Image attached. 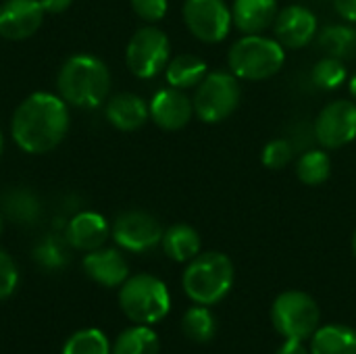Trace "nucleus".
Returning a JSON list of instances; mask_svg holds the SVG:
<instances>
[{
    "mask_svg": "<svg viewBox=\"0 0 356 354\" xmlns=\"http://www.w3.org/2000/svg\"><path fill=\"white\" fill-rule=\"evenodd\" d=\"M277 354H311V348L305 344V340H286Z\"/></svg>",
    "mask_w": 356,
    "mask_h": 354,
    "instance_id": "nucleus-34",
    "label": "nucleus"
},
{
    "mask_svg": "<svg viewBox=\"0 0 356 354\" xmlns=\"http://www.w3.org/2000/svg\"><path fill=\"white\" fill-rule=\"evenodd\" d=\"M209 73L207 61L196 56V54H177L173 56L167 67H165V77L167 83L177 88V90H190L196 88Z\"/></svg>",
    "mask_w": 356,
    "mask_h": 354,
    "instance_id": "nucleus-22",
    "label": "nucleus"
},
{
    "mask_svg": "<svg viewBox=\"0 0 356 354\" xmlns=\"http://www.w3.org/2000/svg\"><path fill=\"white\" fill-rule=\"evenodd\" d=\"M315 136L317 142L330 150L356 140V102L338 98L325 104L315 119Z\"/></svg>",
    "mask_w": 356,
    "mask_h": 354,
    "instance_id": "nucleus-11",
    "label": "nucleus"
},
{
    "mask_svg": "<svg viewBox=\"0 0 356 354\" xmlns=\"http://www.w3.org/2000/svg\"><path fill=\"white\" fill-rule=\"evenodd\" d=\"M69 131V104L52 92L29 94L13 113L10 136L29 154L54 150Z\"/></svg>",
    "mask_w": 356,
    "mask_h": 354,
    "instance_id": "nucleus-1",
    "label": "nucleus"
},
{
    "mask_svg": "<svg viewBox=\"0 0 356 354\" xmlns=\"http://www.w3.org/2000/svg\"><path fill=\"white\" fill-rule=\"evenodd\" d=\"M171 61V42L163 29L148 23L140 27L125 48V65L140 79H152Z\"/></svg>",
    "mask_w": 356,
    "mask_h": 354,
    "instance_id": "nucleus-8",
    "label": "nucleus"
},
{
    "mask_svg": "<svg viewBox=\"0 0 356 354\" xmlns=\"http://www.w3.org/2000/svg\"><path fill=\"white\" fill-rule=\"evenodd\" d=\"M148 108H150V119L165 131L184 129L194 115L192 100L186 96L184 90H177L173 86L159 90L150 98Z\"/></svg>",
    "mask_w": 356,
    "mask_h": 354,
    "instance_id": "nucleus-14",
    "label": "nucleus"
},
{
    "mask_svg": "<svg viewBox=\"0 0 356 354\" xmlns=\"http://www.w3.org/2000/svg\"><path fill=\"white\" fill-rule=\"evenodd\" d=\"M294 156V148L290 144V140H284V138H277V140H271L267 142V146L263 148V165L271 171H282L290 165Z\"/></svg>",
    "mask_w": 356,
    "mask_h": 354,
    "instance_id": "nucleus-30",
    "label": "nucleus"
},
{
    "mask_svg": "<svg viewBox=\"0 0 356 354\" xmlns=\"http://www.w3.org/2000/svg\"><path fill=\"white\" fill-rule=\"evenodd\" d=\"M273 31H275V40L284 48L298 50L317 38L319 21L311 8H307L302 4H290L277 13Z\"/></svg>",
    "mask_w": 356,
    "mask_h": 354,
    "instance_id": "nucleus-12",
    "label": "nucleus"
},
{
    "mask_svg": "<svg viewBox=\"0 0 356 354\" xmlns=\"http://www.w3.org/2000/svg\"><path fill=\"white\" fill-rule=\"evenodd\" d=\"M123 315L138 325H154L171 311V294L163 280L150 273L129 275L119 288Z\"/></svg>",
    "mask_w": 356,
    "mask_h": 354,
    "instance_id": "nucleus-4",
    "label": "nucleus"
},
{
    "mask_svg": "<svg viewBox=\"0 0 356 354\" xmlns=\"http://www.w3.org/2000/svg\"><path fill=\"white\" fill-rule=\"evenodd\" d=\"M271 321L284 340H309L321 325V311L311 294L286 290L271 305Z\"/></svg>",
    "mask_w": 356,
    "mask_h": 354,
    "instance_id": "nucleus-7",
    "label": "nucleus"
},
{
    "mask_svg": "<svg viewBox=\"0 0 356 354\" xmlns=\"http://www.w3.org/2000/svg\"><path fill=\"white\" fill-rule=\"evenodd\" d=\"M296 175L305 186H321L332 175V159L325 150H307L296 163Z\"/></svg>",
    "mask_w": 356,
    "mask_h": 354,
    "instance_id": "nucleus-26",
    "label": "nucleus"
},
{
    "mask_svg": "<svg viewBox=\"0 0 356 354\" xmlns=\"http://www.w3.org/2000/svg\"><path fill=\"white\" fill-rule=\"evenodd\" d=\"M40 4L46 13L58 15V13H65L73 4V0H40Z\"/></svg>",
    "mask_w": 356,
    "mask_h": 354,
    "instance_id": "nucleus-35",
    "label": "nucleus"
},
{
    "mask_svg": "<svg viewBox=\"0 0 356 354\" xmlns=\"http://www.w3.org/2000/svg\"><path fill=\"white\" fill-rule=\"evenodd\" d=\"M334 8L344 21L356 23V0H334Z\"/></svg>",
    "mask_w": 356,
    "mask_h": 354,
    "instance_id": "nucleus-33",
    "label": "nucleus"
},
{
    "mask_svg": "<svg viewBox=\"0 0 356 354\" xmlns=\"http://www.w3.org/2000/svg\"><path fill=\"white\" fill-rule=\"evenodd\" d=\"M348 90H350V94H353V98H355L356 102V73L350 77V83H348Z\"/></svg>",
    "mask_w": 356,
    "mask_h": 354,
    "instance_id": "nucleus-36",
    "label": "nucleus"
},
{
    "mask_svg": "<svg viewBox=\"0 0 356 354\" xmlns=\"http://www.w3.org/2000/svg\"><path fill=\"white\" fill-rule=\"evenodd\" d=\"M134 13L146 23H159L169 8V0H131Z\"/></svg>",
    "mask_w": 356,
    "mask_h": 354,
    "instance_id": "nucleus-32",
    "label": "nucleus"
},
{
    "mask_svg": "<svg viewBox=\"0 0 356 354\" xmlns=\"http://www.w3.org/2000/svg\"><path fill=\"white\" fill-rule=\"evenodd\" d=\"M19 284V269L10 255L0 248V300H6L15 294Z\"/></svg>",
    "mask_w": 356,
    "mask_h": 354,
    "instance_id": "nucleus-31",
    "label": "nucleus"
},
{
    "mask_svg": "<svg viewBox=\"0 0 356 354\" xmlns=\"http://www.w3.org/2000/svg\"><path fill=\"white\" fill-rule=\"evenodd\" d=\"M234 275L236 269L232 259L223 252L209 250L200 252L186 265L181 286L192 303L213 307L229 294Z\"/></svg>",
    "mask_w": 356,
    "mask_h": 354,
    "instance_id": "nucleus-3",
    "label": "nucleus"
},
{
    "mask_svg": "<svg viewBox=\"0 0 356 354\" xmlns=\"http://www.w3.org/2000/svg\"><path fill=\"white\" fill-rule=\"evenodd\" d=\"M111 348L113 344L108 342L104 332L96 328H88V330L75 332L65 342L60 354H111Z\"/></svg>",
    "mask_w": 356,
    "mask_h": 354,
    "instance_id": "nucleus-27",
    "label": "nucleus"
},
{
    "mask_svg": "<svg viewBox=\"0 0 356 354\" xmlns=\"http://www.w3.org/2000/svg\"><path fill=\"white\" fill-rule=\"evenodd\" d=\"M2 150H4V138H2V131H0V156H2Z\"/></svg>",
    "mask_w": 356,
    "mask_h": 354,
    "instance_id": "nucleus-38",
    "label": "nucleus"
},
{
    "mask_svg": "<svg viewBox=\"0 0 356 354\" xmlns=\"http://www.w3.org/2000/svg\"><path fill=\"white\" fill-rule=\"evenodd\" d=\"M184 21L190 33L207 44L223 42L234 25L232 8L225 0H186Z\"/></svg>",
    "mask_w": 356,
    "mask_h": 354,
    "instance_id": "nucleus-9",
    "label": "nucleus"
},
{
    "mask_svg": "<svg viewBox=\"0 0 356 354\" xmlns=\"http://www.w3.org/2000/svg\"><path fill=\"white\" fill-rule=\"evenodd\" d=\"M277 17V0H234V27L244 35H257L269 29Z\"/></svg>",
    "mask_w": 356,
    "mask_h": 354,
    "instance_id": "nucleus-18",
    "label": "nucleus"
},
{
    "mask_svg": "<svg viewBox=\"0 0 356 354\" xmlns=\"http://www.w3.org/2000/svg\"><path fill=\"white\" fill-rule=\"evenodd\" d=\"M161 246H163L165 255L171 261H175V263H190L194 257L200 255L202 240H200V234L192 225L175 223V225H171V227H167L163 232Z\"/></svg>",
    "mask_w": 356,
    "mask_h": 354,
    "instance_id": "nucleus-20",
    "label": "nucleus"
},
{
    "mask_svg": "<svg viewBox=\"0 0 356 354\" xmlns=\"http://www.w3.org/2000/svg\"><path fill=\"white\" fill-rule=\"evenodd\" d=\"M104 115L113 127L119 131H136L150 119L148 102L131 92H119L106 98Z\"/></svg>",
    "mask_w": 356,
    "mask_h": 354,
    "instance_id": "nucleus-17",
    "label": "nucleus"
},
{
    "mask_svg": "<svg viewBox=\"0 0 356 354\" xmlns=\"http://www.w3.org/2000/svg\"><path fill=\"white\" fill-rule=\"evenodd\" d=\"M69 248L71 246H69L67 238L60 240L56 236H46L33 248V261L42 269H46V271H56L63 265H67V261H69Z\"/></svg>",
    "mask_w": 356,
    "mask_h": 354,
    "instance_id": "nucleus-28",
    "label": "nucleus"
},
{
    "mask_svg": "<svg viewBox=\"0 0 356 354\" xmlns=\"http://www.w3.org/2000/svg\"><path fill=\"white\" fill-rule=\"evenodd\" d=\"M111 92V71L104 61L92 54L69 56L56 75V94L77 108H96Z\"/></svg>",
    "mask_w": 356,
    "mask_h": 354,
    "instance_id": "nucleus-2",
    "label": "nucleus"
},
{
    "mask_svg": "<svg viewBox=\"0 0 356 354\" xmlns=\"http://www.w3.org/2000/svg\"><path fill=\"white\" fill-rule=\"evenodd\" d=\"M240 98V79L232 71H209L194 92V115L202 123H221L236 113Z\"/></svg>",
    "mask_w": 356,
    "mask_h": 354,
    "instance_id": "nucleus-6",
    "label": "nucleus"
},
{
    "mask_svg": "<svg viewBox=\"0 0 356 354\" xmlns=\"http://www.w3.org/2000/svg\"><path fill=\"white\" fill-rule=\"evenodd\" d=\"M111 236L119 248L127 252H148L163 240V227L159 219L146 211H125L121 213L113 227Z\"/></svg>",
    "mask_w": 356,
    "mask_h": 354,
    "instance_id": "nucleus-10",
    "label": "nucleus"
},
{
    "mask_svg": "<svg viewBox=\"0 0 356 354\" xmlns=\"http://www.w3.org/2000/svg\"><path fill=\"white\" fill-rule=\"evenodd\" d=\"M353 255H355V259H356V232H355V236H353Z\"/></svg>",
    "mask_w": 356,
    "mask_h": 354,
    "instance_id": "nucleus-39",
    "label": "nucleus"
},
{
    "mask_svg": "<svg viewBox=\"0 0 356 354\" xmlns=\"http://www.w3.org/2000/svg\"><path fill=\"white\" fill-rule=\"evenodd\" d=\"M346 77H348L346 65L342 58L336 56H323L321 61L315 63L311 71V81L319 90H336L346 81Z\"/></svg>",
    "mask_w": 356,
    "mask_h": 354,
    "instance_id": "nucleus-29",
    "label": "nucleus"
},
{
    "mask_svg": "<svg viewBox=\"0 0 356 354\" xmlns=\"http://www.w3.org/2000/svg\"><path fill=\"white\" fill-rule=\"evenodd\" d=\"M83 273L102 288H121V284L129 277V265L121 250L117 248H96L86 252L81 261Z\"/></svg>",
    "mask_w": 356,
    "mask_h": 354,
    "instance_id": "nucleus-15",
    "label": "nucleus"
},
{
    "mask_svg": "<svg viewBox=\"0 0 356 354\" xmlns=\"http://www.w3.org/2000/svg\"><path fill=\"white\" fill-rule=\"evenodd\" d=\"M161 340L150 325H134L121 332L111 348V354H159Z\"/></svg>",
    "mask_w": 356,
    "mask_h": 354,
    "instance_id": "nucleus-23",
    "label": "nucleus"
},
{
    "mask_svg": "<svg viewBox=\"0 0 356 354\" xmlns=\"http://www.w3.org/2000/svg\"><path fill=\"white\" fill-rule=\"evenodd\" d=\"M108 236H111L108 221L94 211L75 213L65 227V238L69 246L81 252H92L96 248H102Z\"/></svg>",
    "mask_w": 356,
    "mask_h": 354,
    "instance_id": "nucleus-16",
    "label": "nucleus"
},
{
    "mask_svg": "<svg viewBox=\"0 0 356 354\" xmlns=\"http://www.w3.org/2000/svg\"><path fill=\"white\" fill-rule=\"evenodd\" d=\"M44 15L40 0H4L0 4V35L13 42L27 40L40 29Z\"/></svg>",
    "mask_w": 356,
    "mask_h": 354,
    "instance_id": "nucleus-13",
    "label": "nucleus"
},
{
    "mask_svg": "<svg viewBox=\"0 0 356 354\" xmlns=\"http://www.w3.org/2000/svg\"><path fill=\"white\" fill-rule=\"evenodd\" d=\"M181 332L188 340L196 342V344H207L213 340L215 332H217V321L215 315L209 311V307L204 305H196L192 309H188L181 317Z\"/></svg>",
    "mask_w": 356,
    "mask_h": 354,
    "instance_id": "nucleus-25",
    "label": "nucleus"
},
{
    "mask_svg": "<svg viewBox=\"0 0 356 354\" xmlns=\"http://www.w3.org/2000/svg\"><path fill=\"white\" fill-rule=\"evenodd\" d=\"M317 42L323 48L325 56H336V58H350L356 52V29L350 25H327L323 27L321 33H317Z\"/></svg>",
    "mask_w": 356,
    "mask_h": 354,
    "instance_id": "nucleus-24",
    "label": "nucleus"
},
{
    "mask_svg": "<svg viewBox=\"0 0 356 354\" xmlns=\"http://www.w3.org/2000/svg\"><path fill=\"white\" fill-rule=\"evenodd\" d=\"M309 348L311 354H356V330L342 323L319 325Z\"/></svg>",
    "mask_w": 356,
    "mask_h": 354,
    "instance_id": "nucleus-21",
    "label": "nucleus"
},
{
    "mask_svg": "<svg viewBox=\"0 0 356 354\" xmlns=\"http://www.w3.org/2000/svg\"><path fill=\"white\" fill-rule=\"evenodd\" d=\"M2 215L17 225H33L42 217V204L35 192L27 188H8L0 196Z\"/></svg>",
    "mask_w": 356,
    "mask_h": 354,
    "instance_id": "nucleus-19",
    "label": "nucleus"
},
{
    "mask_svg": "<svg viewBox=\"0 0 356 354\" xmlns=\"http://www.w3.org/2000/svg\"><path fill=\"white\" fill-rule=\"evenodd\" d=\"M286 63V48L275 40L263 33L244 35L234 42L227 52L229 71L238 79L263 81L282 71Z\"/></svg>",
    "mask_w": 356,
    "mask_h": 354,
    "instance_id": "nucleus-5",
    "label": "nucleus"
},
{
    "mask_svg": "<svg viewBox=\"0 0 356 354\" xmlns=\"http://www.w3.org/2000/svg\"><path fill=\"white\" fill-rule=\"evenodd\" d=\"M2 232H4V215L0 211V236H2Z\"/></svg>",
    "mask_w": 356,
    "mask_h": 354,
    "instance_id": "nucleus-37",
    "label": "nucleus"
}]
</instances>
